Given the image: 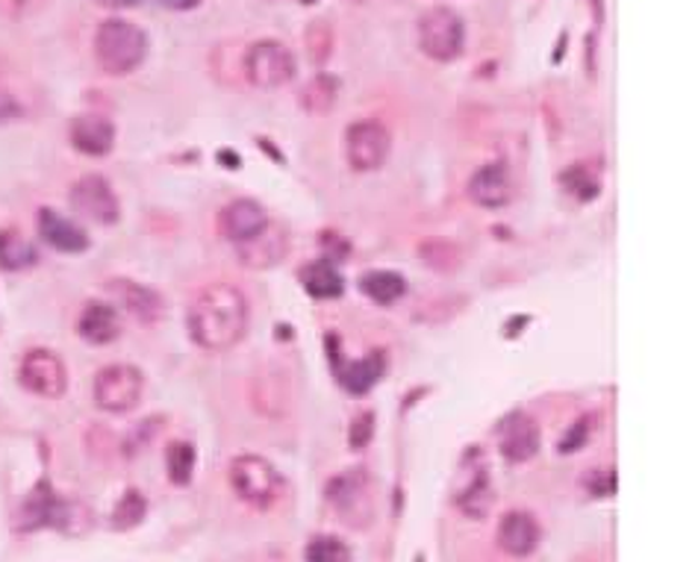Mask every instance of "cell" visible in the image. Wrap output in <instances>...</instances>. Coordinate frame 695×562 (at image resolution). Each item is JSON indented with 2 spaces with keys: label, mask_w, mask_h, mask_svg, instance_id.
Returning a JSON list of instances; mask_svg holds the SVG:
<instances>
[{
  "label": "cell",
  "mask_w": 695,
  "mask_h": 562,
  "mask_svg": "<svg viewBox=\"0 0 695 562\" xmlns=\"http://www.w3.org/2000/svg\"><path fill=\"white\" fill-rule=\"evenodd\" d=\"M248 298L230 283H210L195 294L186 312V330L201 351L225 353L248 333Z\"/></svg>",
  "instance_id": "6da1fadb"
},
{
  "label": "cell",
  "mask_w": 695,
  "mask_h": 562,
  "mask_svg": "<svg viewBox=\"0 0 695 562\" xmlns=\"http://www.w3.org/2000/svg\"><path fill=\"white\" fill-rule=\"evenodd\" d=\"M92 524V515L83 504L77 501H62V498L53 492V486L48 480H39L30 495L24 498V504L18 510L16 530L21 533H33V530L53 528L66 536H83L86 530Z\"/></svg>",
  "instance_id": "7a4b0ae2"
},
{
  "label": "cell",
  "mask_w": 695,
  "mask_h": 562,
  "mask_svg": "<svg viewBox=\"0 0 695 562\" xmlns=\"http://www.w3.org/2000/svg\"><path fill=\"white\" fill-rule=\"evenodd\" d=\"M95 59L103 74L127 77L148 59V36L127 18H107L95 30Z\"/></svg>",
  "instance_id": "3957f363"
},
{
  "label": "cell",
  "mask_w": 695,
  "mask_h": 562,
  "mask_svg": "<svg viewBox=\"0 0 695 562\" xmlns=\"http://www.w3.org/2000/svg\"><path fill=\"white\" fill-rule=\"evenodd\" d=\"M230 486L239 495V501L257 506V510L275 506L284 495L280 471L260 453H242L230 462Z\"/></svg>",
  "instance_id": "277c9868"
},
{
  "label": "cell",
  "mask_w": 695,
  "mask_h": 562,
  "mask_svg": "<svg viewBox=\"0 0 695 562\" xmlns=\"http://www.w3.org/2000/svg\"><path fill=\"white\" fill-rule=\"evenodd\" d=\"M454 504L460 506L463 515L469 519H484L495 504L493 478H489V462L478 445H471L463 453L460 469H457V483H454Z\"/></svg>",
  "instance_id": "5b68a950"
},
{
  "label": "cell",
  "mask_w": 695,
  "mask_h": 562,
  "mask_svg": "<svg viewBox=\"0 0 695 562\" xmlns=\"http://www.w3.org/2000/svg\"><path fill=\"white\" fill-rule=\"evenodd\" d=\"M327 504L334 506L339 519L354 530H366L375 519V495L371 480L363 469L342 471L327 483Z\"/></svg>",
  "instance_id": "8992f818"
},
{
  "label": "cell",
  "mask_w": 695,
  "mask_h": 562,
  "mask_svg": "<svg viewBox=\"0 0 695 562\" xmlns=\"http://www.w3.org/2000/svg\"><path fill=\"white\" fill-rule=\"evenodd\" d=\"M416 39L434 62H454L466 48V24L451 7H434L419 18Z\"/></svg>",
  "instance_id": "52a82bcc"
},
{
  "label": "cell",
  "mask_w": 695,
  "mask_h": 562,
  "mask_svg": "<svg viewBox=\"0 0 695 562\" xmlns=\"http://www.w3.org/2000/svg\"><path fill=\"white\" fill-rule=\"evenodd\" d=\"M242 71L254 89L271 92L295 77V53L277 39H260L245 51Z\"/></svg>",
  "instance_id": "ba28073f"
},
{
  "label": "cell",
  "mask_w": 695,
  "mask_h": 562,
  "mask_svg": "<svg viewBox=\"0 0 695 562\" xmlns=\"http://www.w3.org/2000/svg\"><path fill=\"white\" fill-rule=\"evenodd\" d=\"M393 153V136L380 121L363 118L345 130V160L357 174H371L384 169V162Z\"/></svg>",
  "instance_id": "9c48e42d"
},
{
  "label": "cell",
  "mask_w": 695,
  "mask_h": 562,
  "mask_svg": "<svg viewBox=\"0 0 695 562\" xmlns=\"http://www.w3.org/2000/svg\"><path fill=\"white\" fill-rule=\"evenodd\" d=\"M142 371L136 369V365H127V362L107 365L95 378V403L103 412H112V415H125V412L136 410L139 401H142Z\"/></svg>",
  "instance_id": "30bf717a"
},
{
  "label": "cell",
  "mask_w": 695,
  "mask_h": 562,
  "mask_svg": "<svg viewBox=\"0 0 695 562\" xmlns=\"http://www.w3.org/2000/svg\"><path fill=\"white\" fill-rule=\"evenodd\" d=\"M68 203L77 215L95 221L101 227H112L121 219V203H118L112 185H109L107 177L101 174H83L71 185L68 192Z\"/></svg>",
  "instance_id": "8fae6325"
},
{
  "label": "cell",
  "mask_w": 695,
  "mask_h": 562,
  "mask_svg": "<svg viewBox=\"0 0 695 562\" xmlns=\"http://www.w3.org/2000/svg\"><path fill=\"white\" fill-rule=\"evenodd\" d=\"M18 380L27 392L39 394V398H62L68 389V371L66 362L59 360L53 351L44 348H33L24 353V360L18 365Z\"/></svg>",
  "instance_id": "7c38bea8"
},
{
  "label": "cell",
  "mask_w": 695,
  "mask_h": 562,
  "mask_svg": "<svg viewBox=\"0 0 695 562\" xmlns=\"http://www.w3.org/2000/svg\"><path fill=\"white\" fill-rule=\"evenodd\" d=\"M539 445H543L539 424L530 419L528 412L516 410L510 415H504L502 424H498V448H502L504 460L522 465V462L534 460Z\"/></svg>",
  "instance_id": "4fadbf2b"
},
{
  "label": "cell",
  "mask_w": 695,
  "mask_h": 562,
  "mask_svg": "<svg viewBox=\"0 0 695 562\" xmlns=\"http://www.w3.org/2000/svg\"><path fill=\"white\" fill-rule=\"evenodd\" d=\"M271 224L268 219L266 207H260L251 198H239V201L227 203L221 219H218V227H221V235H225L230 244H242L248 239H254L257 233H262L266 227Z\"/></svg>",
  "instance_id": "5bb4252c"
},
{
  "label": "cell",
  "mask_w": 695,
  "mask_h": 562,
  "mask_svg": "<svg viewBox=\"0 0 695 562\" xmlns=\"http://www.w3.org/2000/svg\"><path fill=\"white\" fill-rule=\"evenodd\" d=\"M107 289L109 294L116 298V303H121V307H125L136 321H142V324L160 321L162 312H166V301L160 298V292H153L151 285L118 278L109 280Z\"/></svg>",
  "instance_id": "9a60e30c"
},
{
  "label": "cell",
  "mask_w": 695,
  "mask_h": 562,
  "mask_svg": "<svg viewBox=\"0 0 695 562\" xmlns=\"http://www.w3.org/2000/svg\"><path fill=\"white\" fill-rule=\"evenodd\" d=\"M469 198L484 210H502L513 201V177L504 162H489L469 180Z\"/></svg>",
  "instance_id": "2e32d148"
},
{
  "label": "cell",
  "mask_w": 695,
  "mask_h": 562,
  "mask_svg": "<svg viewBox=\"0 0 695 562\" xmlns=\"http://www.w3.org/2000/svg\"><path fill=\"white\" fill-rule=\"evenodd\" d=\"M539 539H543V530L530 512L513 510L498 521V548L504 554L519 556V560L530 556L539 548Z\"/></svg>",
  "instance_id": "e0dca14e"
},
{
  "label": "cell",
  "mask_w": 695,
  "mask_h": 562,
  "mask_svg": "<svg viewBox=\"0 0 695 562\" xmlns=\"http://www.w3.org/2000/svg\"><path fill=\"white\" fill-rule=\"evenodd\" d=\"M36 227H39V235H42L44 244H51L53 251L59 253H83L89 251V235L77 221L66 219L62 212L51 210V207H42L39 210V219H36Z\"/></svg>",
  "instance_id": "ac0fdd59"
},
{
  "label": "cell",
  "mask_w": 695,
  "mask_h": 562,
  "mask_svg": "<svg viewBox=\"0 0 695 562\" xmlns=\"http://www.w3.org/2000/svg\"><path fill=\"white\" fill-rule=\"evenodd\" d=\"M68 139L75 144V151L98 160V157H107L116 148V124L109 118L86 112V116H77L71 121Z\"/></svg>",
  "instance_id": "d6986e66"
},
{
  "label": "cell",
  "mask_w": 695,
  "mask_h": 562,
  "mask_svg": "<svg viewBox=\"0 0 695 562\" xmlns=\"http://www.w3.org/2000/svg\"><path fill=\"white\" fill-rule=\"evenodd\" d=\"M234 248L239 253V262L248 265V269H271L289 253V235H286L284 227H277L271 221L262 233H257L242 244H234Z\"/></svg>",
  "instance_id": "ffe728a7"
},
{
  "label": "cell",
  "mask_w": 695,
  "mask_h": 562,
  "mask_svg": "<svg viewBox=\"0 0 695 562\" xmlns=\"http://www.w3.org/2000/svg\"><path fill=\"white\" fill-rule=\"evenodd\" d=\"M77 333L89 344H112L121 337V319L118 310L107 301H89L77 319Z\"/></svg>",
  "instance_id": "44dd1931"
},
{
  "label": "cell",
  "mask_w": 695,
  "mask_h": 562,
  "mask_svg": "<svg viewBox=\"0 0 695 562\" xmlns=\"http://www.w3.org/2000/svg\"><path fill=\"white\" fill-rule=\"evenodd\" d=\"M339 374V383L351 394H366L380 383V378L386 374V353L371 351L366 360L345 362L342 369L336 371Z\"/></svg>",
  "instance_id": "7402d4cb"
},
{
  "label": "cell",
  "mask_w": 695,
  "mask_h": 562,
  "mask_svg": "<svg viewBox=\"0 0 695 562\" xmlns=\"http://www.w3.org/2000/svg\"><path fill=\"white\" fill-rule=\"evenodd\" d=\"M301 285L304 292L316 298V301H334L345 292L342 274L336 271V265L330 260H316L310 265L301 269Z\"/></svg>",
  "instance_id": "603a6c76"
},
{
  "label": "cell",
  "mask_w": 695,
  "mask_h": 562,
  "mask_svg": "<svg viewBox=\"0 0 695 562\" xmlns=\"http://www.w3.org/2000/svg\"><path fill=\"white\" fill-rule=\"evenodd\" d=\"M39 262V251L30 239L18 230H0V269L3 271H27Z\"/></svg>",
  "instance_id": "cb8c5ba5"
},
{
  "label": "cell",
  "mask_w": 695,
  "mask_h": 562,
  "mask_svg": "<svg viewBox=\"0 0 695 562\" xmlns=\"http://www.w3.org/2000/svg\"><path fill=\"white\" fill-rule=\"evenodd\" d=\"M360 292L380 307H389V303L401 301L407 292V280L398 271H369V274H363Z\"/></svg>",
  "instance_id": "d4e9b609"
},
{
  "label": "cell",
  "mask_w": 695,
  "mask_h": 562,
  "mask_svg": "<svg viewBox=\"0 0 695 562\" xmlns=\"http://www.w3.org/2000/svg\"><path fill=\"white\" fill-rule=\"evenodd\" d=\"M336 98H339V83L330 74H325V71H319L301 89V107L310 116H327L336 107Z\"/></svg>",
  "instance_id": "484cf974"
},
{
  "label": "cell",
  "mask_w": 695,
  "mask_h": 562,
  "mask_svg": "<svg viewBox=\"0 0 695 562\" xmlns=\"http://www.w3.org/2000/svg\"><path fill=\"white\" fill-rule=\"evenodd\" d=\"M195 462H198V451L192 442H171L166 451L168 480L175 486H189L195 478Z\"/></svg>",
  "instance_id": "4316f807"
},
{
  "label": "cell",
  "mask_w": 695,
  "mask_h": 562,
  "mask_svg": "<svg viewBox=\"0 0 695 562\" xmlns=\"http://www.w3.org/2000/svg\"><path fill=\"white\" fill-rule=\"evenodd\" d=\"M148 515V501L139 489H127L125 495L118 498L116 510L109 515V528L112 530H133L136 524H142Z\"/></svg>",
  "instance_id": "83f0119b"
},
{
  "label": "cell",
  "mask_w": 695,
  "mask_h": 562,
  "mask_svg": "<svg viewBox=\"0 0 695 562\" xmlns=\"http://www.w3.org/2000/svg\"><path fill=\"white\" fill-rule=\"evenodd\" d=\"M304 560L307 562H351V548L345 545L339 536L319 533L312 536L304 548Z\"/></svg>",
  "instance_id": "f1b7e54d"
},
{
  "label": "cell",
  "mask_w": 695,
  "mask_h": 562,
  "mask_svg": "<svg viewBox=\"0 0 695 562\" xmlns=\"http://www.w3.org/2000/svg\"><path fill=\"white\" fill-rule=\"evenodd\" d=\"M560 180H563V189H566L572 198H578V201H593L595 194L602 192L598 174H595L589 165H572Z\"/></svg>",
  "instance_id": "f546056e"
},
{
  "label": "cell",
  "mask_w": 695,
  "mask_h": 562,
  "mask_svg": "<svg viewBox=\"0 0 695 562\" xmlns=\"http://www.w3.org/2000/svg\"><path fill=\"white\" fill-rule=\"evenodd\" d=\"M330 48H334V33L325 21H312L307 27V51H310V59L316 66H321L327 57H330Z\"/></svg>",
  "instance_id": "4dcf8cb0"
},
{
  "label": "cell",
  "mask_w": 695,
  "mask_h": 562,
  "mask_svg": "<svg viewBox=\"0 0 695 562\" xmlns=\"http://www.w3.org/2000/svg\"><path fill=\"white\" fill-rule=\"evenodd\" d=\"M51 0H0V16L7 21H30L48 7Z\"/></svg>",
  "instance_id": "1f68e13d"
},
{
  "label": "cell",
  "mask_w": 695,
  "mask_h": 562,
  "mask_svg": "<svg viewBox=\"0 0 695 562\" xmlns=\"http://www.w3.org/2000/svg\"><path fill=\"white\" fill-rule=\"evenodd\" d=\"M371 436H375V412H360L357 419H354L351 430H348V445L354 451H363V448L369 445Z\"/></svg>",
  "instance_id": "d6a6232c"
},
{
  "label": "cell",
  "mask_w": 695,
  "mask_h": 562,
  "mask_svg": "<svg viewBox=\"0 0 695 562\" xmlns=\"http://www.w3.org/2000/svg\"><path fill=\"white\" fill-rule=\"evenodd\" d=\"M587 492L593 498H613V495H616V471H613V469L589 471Z\"/></svg>",
  "instance_id": "836d02e7"
},
{
  "label": "cell",
  "mask_w": 695,
  "mask_h": 562,
  "mask_svg": "<svg viewBox=\"0 0 695 562\" xmlns=\"http://www.w3.org/2000/svg\"><path fill=\"white\" fill-rule=\"evenodd\" d=\"M24 118V107L18 101L16 94L0 89V124H12V121H21Z\"/></svg>",
  "instance_id": "e575fe53"
},
{
  "label": "cell",
  "mask_w": 695,
  "mask_h": 562,
  "mask_svg": "<svg viewBox=\"0 0 695 562\" xmlns=\"http://www.w3.org/2000/svg\"><path fill=\"white\" fill-rule=\"evenodd\" d=\"M589 428H593V424H589V419L578 421V424H575V428H572L569 433L563 436L560 453H575L578 448H584V442H587V436H589Z\"/></svg>",
  "instance_id": "d590c367"
},
{
  "label": "cell",
  "mask_w": 695,
  "mask_h": 562,
  "mask_svg": "<svg viewBox=\"0 0 695 562\" xmlns=\"http://www.w3.org/2000/svg\"><path fill=\"white\" fill-rule=\"evenodd\" d=\"M166 9H175V12H189V9L201 7V0H160Z\"/></svg>",
  "instance_id": "8d00e7d4"
},
{
  "label": "cell",
  "mask_w": 695,
  "mask_h": 562,
  "mask_svg": "<svg viewBox=\"0 0 695 562\" xmlns=\"http://www.w3.org/2000/svg\"><path fill=\"white\" fill-rule=\"evenodd\" d=\"M95 3L103 9H130V7H136L139 0H95Z\"/></svg>",
  "instance_id": "74e56055"
},
{
  "label": "cell",
  "mask_w": 695,
  "mask_h": 562,
  "mask_svg": "<svg viewBox=\"0 0 695 562\" xmlns=\"http://www.w3.org/2000/svg\"><path fill=\"white\" fill-rule=\"evenodd\" d=\"M304 3H312V0H304Z\"/></svg>",
  "instance_id": "f35d334b"
}]
</instances>
